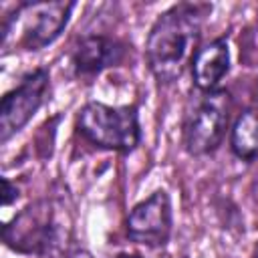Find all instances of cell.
I'll return each mask as SVG.
<instances>
[{
    "mask_svg": "<svg viewBox=\"0 0 258 258\" xmlns=\"http://www.w3.org/2000/svg\"><path fill=\"white\" fill-rule=\"evenodd\" d=\"M210 12L204 2H177L157 14L145 38V60L157 83L177 81L191 64Z\"/></svg>",
    "mask_w": 258,
    "mask_h": 258,
    "instance_id": "1",
    "label": "cell"
},
{
    "mask_svg": "<svg viewBox=\"0 0 258 258\" xmlns=\"http://www.w3.org/2000/svg\"><path fill=\"white\" fill-rule=\"evenodd\" d=\"M77 2L71 0H42L20 2L2 18V52L12 48L42 50L52 44L67 28Z\"/></svg>",
    "mask_w": 258,
    "mask_h": 258,
    "instance_id": "2",
    "label": "cell"
},
{
    "mask_svg": "<svg viewBox=\"0 0 258 258\" xmlns=\"http://www.w3.org/2000/svg\"><path fill=\"white\" fill-rule=\"evenodd\" d=\"M232 95L228 89H194L181 119V143L191 157L214 153L230 131Z\"/></svg>",
    "mask_w": 258,
    "mask_h": 258,
    "instance_id": "3",
    "label": "cell"
},
{
    "mask_svg": "<svg viewBox=\"0 0 258 258\" xmlns=\"http://www.w3.org/2000/svg\"><path fill=\"white\" fill-rule=\"evenodd\" d=\"M77 131L99 149L131 153L141 143L139 111L135 105L89 101L77 113Z\"/></svg>",
    "mask_w": 258,
    "mask_h": 258,
    "instance_id": "4",
    "label": "cell"
},
{
    "mask_svg": "<svg viewBox=\"0 0 258 258\" xmlns=\"http://www.w3.org/2000/svg\"><path fill=\"white\" fill-rule=\"evenodd\" d=\"M58 234L60 230L48 200L30 202L2 228L4 244L24 256H46L58 244Z\"/></svg>",
    "mask_w": 258,
    "mask_h": 258,
    "instance_id": "5",
    "label": "cell"
},
{
    "mask_svg": "<svg viewBox=\"0 0 258 258\" xmlns=\"http://www.w3.org/2000/svg\"><path fill=\"white\" fill-rule=\"evenodd\" d=\"M50 87V73L38 67L26 73L16 87L4 93L0 101V143H8L18 131H22L30 119L40 111Z\"/></svg>",
    "mask_w": 258,
    "mask_h": 258,
    "instance_id": "6",
    "label": "cell"
},
{
    "mask_svg": "<svg viewBox=\"0 0 258 258\" xmlns=\"http://www.w3.org/2000/svg\"><path fill=\"white\" fill-rule=\"evenodd\" d=\"M127 238L139 246L163 248L173 232V206L167 189H155L137 202L125 220Z\"/></svg>",
    "mask_w": 258,
    "mask_h": 258,
    "instance_id": "7",
    "label": "cell"
},
{
    "mask_svg": "<svg viewBox=\"0 0 258 258\" xmlns=\"http://www.w3.org/2000/svg\"><path fill=\"white\" fill-rule=\"evenodd\" d=\"M127 46L107 34H85L71 50V67L77 79L93 81L107 69L119 67L125 60Z\"/></svg>",
    "mask_w": 258,
    "mask_h": 258,
    "instance_id": "8",
    "label": "cell"
},
{
    "mask_svg": "<svg viewBox=\"0 0 258 258\" xmlns=\"http://www.w3.org/2000/svg\"><path fill=\"white\" fill-rule=\"evenodd\" d=\"M230 46L226 36H218L202 44L189 64L194 89L214 91L220 89L222 79L230 73Z\"/></svg>",
    "mask_w": 258,
    "mask_h": 258,
    "instance_id": "9",
    "label": "cell"
},
{
    "mask_svg": "<svg viewBox=\"0 0 258 258\" xmlns=\"http://www.w3.org/2000/svg\"><path fill=\"white\" fill-rule=\"evenodd\" d=\"M230 151L240 161L252 163L258 159V101L246 107L230 125Z\"/></svg>",
    "mask_w": 258,
    "mask_h": 258,
    "instance_id": "10",
    "label": "cell"
},
{
    "mask_svg": "<svg viewBox=\"0 0 258 258\" xmlns=\"http://www.w3.org/2000/svg\"><path fill=\"white\" fill-rule=\"evenodd\" d=\"M20 196V189L16 187V183H12L8 177H2V206L8 208L12 206Z\"/></svg>",
    "mask_w": 258,
    "mask_h": 258,
    "instance_id": "11",
    "label": "cell"
},
{
    "mask_svg": "<svg viewBox=\"0 0 258 258\" xmlns=\"http://www.w3.org/2000/svg\"><path fill=\"white\" fill-rule=\"evenodd\" d=\"M69 258H95V256L89 250H85V248H77V250H73L69 254Z\"/></svg>",
    "mask_w": 258,
    "mask_h": 258,
    "instance_id": "12",
    "label": "cell"
},
{
    "mask_svg": "<svg viewBox=\"0 0 258 258\" xmlns=\"http://www.w3.org/2000/svg\"><path fill=\"white\" fill-rule=\"evenodd\" d=\"M115 258H143V256H139V254H129V252H121V254H117Z\"/></svg>",
    "mask_w": 258,
    "mask_h": 258,
    "instance_id": "13",
    "label": "cell"
},
{
    "mask_svg": "<svg viewBox=\"0 0 258 258\" xmlns=\"http://www.w3.org/2000/svg\"><path fill=\"white\" fill-rule=\"evenodd\" d=\"M254 258H258V242H256V248H254Z\"/></svg>",
    "mask_w": 258,
    "mask_h": 258,
    "instance_id": "14",
    "label": "cell"
},
{
    "mask_svg": "<svg viewBox=\"0 0 258 258\" xmlns=\"http://www.w3.org/2000/svg\"><path fill=\"white\" fill-rule=\"evenodd\" d=\"M256 87H258V79H256Z\"/></svg>",
    "mask_w": 258,
    "mask_h": 258,
    "instance_id": "15",
    "label": "cell"
},
{
    "mask_svg": "<svg viewBox=\"0 0 258 258\" xmlns=\"http://www.w3.org/2000/svg\"><path fill=\"white\" fill-rule=\"evenodd\" d=\"M256 22H258V18H256Z\"/></svg>",
    "mask_w": 258,
    "mask_h": 258,
    "instance_id": "16",
    "label": "cell"
}]
</instances>
